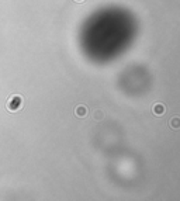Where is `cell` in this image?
I'll return each mask as SVG.
<instances>
[{"label":"cell","instance_id":"obj_1","mask_svg":"<svg viewBox=\"0 0 180 201\" xmlns=\"http://www.w3.org/2000/svg\"><path fill=\"white\" fill-rule=\"evenodd\" d=\"M23 107V97L20 94H13L8 97L7 103H6V108L8 111H17Z\"/></svg>","mask_w":180,"mask_h":201},{"label":"cell","instance_id":"obj_2","mask_svg":"<svg viewBox=\"0 0 180 201\" xmlns=\"http://www.w3.org/2000/svg\"><path fill=\"white\" fill-rule=\"evenodd\" d=\"M165 111H166V107H165L162 103H155V104L152 106V113H153V115H156V117L163 115Z\"/></svg>","mask_w":180,"mask_h":201},{"label":"cell","instance_id":"obj_3","mask_svg":"<svg viewBox=\"0 0 180 201\" xmlns=\"http://www.w3.org/2000/svg\"><path fill=\"white\" fill-rule=\"evenodd\" d=\"M168 125H169L170 129H173V131H179L180 129V115H175V117H172V118L169 120Z\"/></svg>","mask_w":180,"mask_h":201},{"label":"cell","instance_id":"obj_4","mask_svg":"<svg viewBox=\"0 0 180 201\" xmlns=\"http://www.w3.org/2000/svg\"><path fill=\"white\" fill-rule=\"evenodd\" d=\"M75 114H76V117H79V118H85V117L87 115L86 106H83V104L76 106V108H75Z\"/></svg>","mask_w":180,"mask_h":201},{"label":"cell","instance_id":"obj_5","mask_svg":"<svg viewBox=\"0 0 180 201\" xmlns=\"http://www.w3.org/2000/svg\"><path fill=\"white\" fill-rule=\"evenodd\" d=\"M93 118L96 120V121H101V120L104 118V113H103L100 108L94 110V111H93Z\"/></svg>","mask_w":180,"mask_h":201},{"label":"cell","instance_id":"obj_6","mask_svg":"<svg viewBox=\"0 0 180 201\" xmlns=\"http://www.w3.org/2000/svg\"><path fill=\"white\" fill-rule=\"evenodd\" d=\"M75 2H79V3H80V2H83V0H75Z\"/></svg>","mask_w":180,"mask_h":201}]
</instances>
